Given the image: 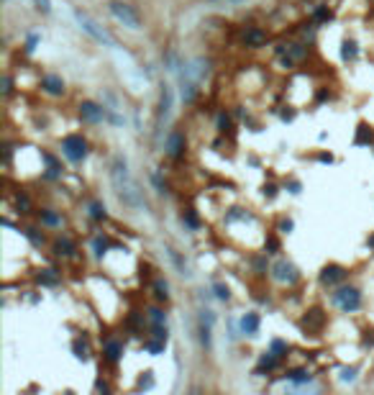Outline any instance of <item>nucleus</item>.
Masks as SVG:
<instances>
[{
	"mask_svg": "<svg viewBox=\"0 0 374 395\" xmlns=\"http://www.w3.org/2000/svg\"><path fill=\"white\" fill-rule=\"evenodd\" d=\"M154 290H156V298H159V300H167V298H169V292H167L169 285H167L164 280H156V282H154Z\"/></svg>",
	"mask_w": 374,
	"mask_h": 395,
	"instance_id": "nucleus-17",
	"label": "nucleus"
},
{
	"mask_svg": "<svg viewBox=\"0 0 374 395\" xmlns=\"http://www.w3.org/2000/svg\"><path fill=\"white\" fill-rule=\"evenodd\" d=\"M36 41H39V36H31V39H28V47H26V49H28V52H31V49H33V47H36Z\"/></svg>",
	"mask_w": 374,
	"mask_h": 395,
	"instance_id": "nucleus-37",
	"label": "nucleus"
},
{
	"mask_svg": "<svg viewBox=\"0 0 374 395\" xmlns=\"http://www.w3.org/2000/svg\"><path fill=\"white\" fill-rule=\"evenodd\" d=\"M72 249H75V246H72L70 239H59V241H56V252H59V254H72Z\"/></svg>",
	"mask_w": 374,
	"mask_h": 395,
	"instance_id": "nucleus-20",
	"label": "nucleus"
},
{
	"mask_svg": "<svg viewBox=\"0 0 374 395\" xmlns=\"http://www.w3.org/2000/svg\"><path fill=\"white\" fill-rule=\"evenodd\" d=\"M356 380V369L354 367H344L341 369V382H354Z\"/></svg>",
	"mask_w": 374,
	"mask_h": 395,
	"instance_id": "nucleus-22",
	"label": "nucleus"
},
{
	"mask_svg": "<svg viewBox=\"0 0 374 395\" xmlns=\"http://www.w3.org/2000/svg\"><path fill=\"white\" fill-rule=\"evenodd\" d=\"M90 216H93L95 221H103L105 218V208L100 206V203H93V206H90Z\"/></svg>",
	"mask_w": 374,
	"mask_h": 395,
	"instance_id": "nucleus-19",
	"label": "nucleus"
},
{
	"mask_svg": "<svg viewBox=\"0 0 374 395\" xmlns=\"http://www.w3.org/2000/svg\"><path fill=\"white\" fill-rule=\"evenodd\" d=\"M210 329H213V311H200V342L210 349Z\"/></svg>",
	"mask_w": 374,
	"mask_h": 395,
	"instance_id": "nucleus-9",
	"label": "nucleus"
},
{
	"mask_svg": "<svg viewBox=\"0 0 374 395\" xmlns=\"http://www.w3.org/2000/svg\"><path fill=\"white\" fill-rule=\"evenodd\" d=\"M75 352H77V357H80V359H87V349H85V344H77Z\"/></svg>",
	"mask_w": 374,
	"mask_h": 395,
	"instance_id": "nucleus-29",
	"label": "nucleus"
},
{
	"mask_svg": "<svg viewBox=\"0 0 374 395\" xmlns=\"http://www.w3.org/2000/svg\"><path fill=\"white\" fill-rule=\"evenodd\" d=\"M333 300H336L346 313H349V311H356V308H359V303H361L359 290H354V288H341V290H338L336 295H333Z\"/></svg>",
	"mask_w": 374,
	"mask_h": 395,
	"instance_id": "nucleus-5",
	"label": "nucleus"
},
{
	"mask_svg": "<svg viewBox=\"0 0 374 395\" xmlns=\"http://www.w3.org/2000/svg\"><path fill=\"white\" fill-rule=\"evenodd\" d=\"M223 3H231V5H236V3H244V0H223Z\"/></svg>",
	"mask_w": 374,
	"mask_h": 395,
	"instance_id": "nucleus-38",
	"label": "nucleus"
},
{
	"mask_svg": "<svg viewBox=\"0 0 374 395\" xmlns=\"http://www.w3.org/2000/svg\"><path fill=\"white\" fill-rule=\"evenodd\" d=\"M44 223H47V226H59V223H62V218H59V216H54V213H44Z\"/></svg>",
	"mask_w": 374,
	"mask_h": 395,
	"instance_id": "nucleus-24",
	"label": "nucleus"
},
{
	"mask_svg": "<svg viewBox=\"0 0 374 395\" xmlns=\"http://www.w3.org/2000/svg\"><path fill=\"white\" fill-rule=\"evenodd\" d=\"M39 282L41 285H56V275H51V269H47V272L39 275Z\"/></svg>",
	"mask_w": 374,
	"mask_h": 395,
	"instance_id": "nucleus-21",
	"label": "nucleus"
},
{
	"mask_svg": "<svg viewBox=\"0 0 374 395\" xmlns=\"http://www.w3.org/2000/svg\"><path fill=\"white\" fill-rule=\"evenodd\" d=\"M80 116L87 123H100V121L105 118V108L98 105V103H93V100H85V103L80 105Z\"/></svg>",
	"mask_w": 374,
	"mask_h": 395,
	"instance_id": "nucleus-7",
	"label": "nucleus"
},
{
	"mask_svg": "<svg viewBox=\"0 0 374 395\" xmlns=\"http://www.w3.org/2000/svg\"><path fill=\"white\" fill-rule=\"evenodd\" d=\"M149 313H151V321H154V323H164V313H162L159 308H154V311H149Z\"/></svg>",
	"mask_w": 374,
	"mask_h": 395,
	"instance_id": "nucleus-26",
	"label": "nucleus"
},
{
	"mask_svg": "<svg viewBox=\"0 0 374 395\" xmlns=\"http://www.w3.org/2000/svg\"><path fill=\"white\" fill-rule=\"evenodd\" d=\"M169 113H172V87L164 85L162 87V100H159V118H156V126L164 129V123L169 121Z\"/></svg>",
	"mask_w": 374,
	"mask_h": 395,
	"instance_id": "nucleus-8",
	"label": "nucleus"
},
{
	"mask_svg": "<svg viewBox=\"0 0 374 395\" xmlns=\"http://www.w3.org/2000/svg\"><path fill=\"white\" fill-rule=\"evenodd\" d=\"M77 21H80L82 31H87V33H90V36H93L95 41H103V44H108V47H116V44H113V39H110L108 33H105L103 28H100V26H98L95 21L87 16V13H77Z\"/></svg>",
	"mask_w": 374,
	"mask_h": 395,
	"instance_id": "nucleus-4",
	"label": "nucleus"
},
{
	"mask_svg": "<svg viewBox=\"0 0 374 395\" xmlns=\"http://www.w3.org/2000/svg\"><path fill=\"white\" fill-rule=\"evenodd\" d=\"M241 329H244V334H256L259 331V318L254 313H246L241 318Z\"/></svg>",
	"mask_w": 374,
	"mask_h": 395,
	"instance_id": "nucleus-13",
	"label": "nucleus"
},
{
	"mask_svg": "<svg viewBox=\"0 0 374 395\" xmlns=\"http://www.w3.org/2000/svg\"><path fill=\"white\" fill-rule=\"evenodd\" d=\"M290 54H292V59H300V56H302L305 52H302L300 47H292V49H290Z\"/></svg>",
	"mask_w": 374,
	"mask_h": 395,
	"instance_id": "nucleus-32",
	"label": "nucleus"
},
{
	"mask_svg": "<svg viewBox=\"0 0 374 395\" xmlns=\"http://www.w3.org/2000/svg\"><path fill=\"white\" fill-rule=\"evenodd\" d=\"M105 354H108L110 362H116V359L121 357V344H118V342H110V344H108V349H105Z\"/></svg>",
	"mask_w": 374,
	"mask_h": 395,
	"instance_id": "nucleus-18",
	"label": "nucleus"
},
{
	"mask_svg": "<svg viewBox=\"0 0 374 395\" xmlns=\"http://www.w3.org/2000/svg\"><path fill=\"white\" fill-rule=\"evenodd\" d=\"M272 277H274L277 282H295L298 280V269H295L290 262H285V259H279V262L272 264Z\"/></svg>",
	"mask_w": 374,
	"mask_h": 395,
	"instance_id": "nucleus-6",
	"label": "nucleus"
},
{
	"mask_svg": "<svg viewBox=\"0 0 374 395\" xmlns=\"http://www.w3.org/2000/svg\"><path fill=\"white\" fill-rule=\"evenodd\" d=\"M315 18H318V21H328V18H331V13H328L325 8H318V10H315Z\"/></svg>",
	"mask_w": 374,
	"mask_h": 395,
	"instance_id": "nucleus-28",
	"label": "nucleus"
},
{
	"mask_svg": "<svg viewBox=\"0 0 374 395\" xmlns=\"http://www.w3.org/2000/svg\"><path fill=\"white\" fill-rule=\"evenodd\" d=\"M33 3H36V8L41 10V13H49L51 10V0H33Z\"/></svg>",
	"mask_w": 374,
	"mask_h": 395,
	"instance_id": "nucleus-25",
	"label": "nucleus"
},
{
	"mask_svg": "<svg viewBox=\"0 0 374 395\" xmlns=\"http://www.w3.org/2000/svg\"><path fill=\"white\" fill-rule=\"evenodd\" d=\"M341 277H344V269L341 267H328L325 272L321 275L323 282H336V280H341Z\"/></svg>",
	"mask_w": 374,
	"mask_h": 395,
	"instance_id": "nucleus-15",
	"label": "nucleus"
},
{
	"mask_svg": "<svg viewBox=\"0 0 374 395\" xmlns=\"http://www.w3.org/2000/svg\"><path fill=\"white\" fill-rule=\"evenodd\" d=\"M41 85H44V90H47L49 95H62V93H64V82H62L56 75L44 77V82H41Z\"/></svg>",
	"mask_w": 374,
	"mask_h": 395,
	"instance_id": "nucleus-12",
	"label": "nucleus"
},
{
	"mask_svg": "<svg viewBox=\"0 0 374 395\" xmlns=\"http://www.w3.org/2000/svg\"><path fill=\"white\" fill-rule=\"evenodd\" d=\"M218 126H221L223 131L228 129V116H221V118H218Z\"/></svg>",
	"mask_w": 374,
	"mask_h": 395,
	"instance_id": "nucleus-33",
	"label": "nucleus"
},
{
	"mask_svg": "<svg viewBox=\"0 0 374 395\" xmlns=\"http://www.w3.org/2000/svg\"><path fill=\"white\" fill-rule=\"evenodd\" d=\"M344 56H346V59H354V56H356V47H354V44H346Z\"/></svg>",
	"mask_w": 374,
	"mask_h": 395,
	"instance_id": "nucleus-27",
	"label": "nucleus"
},
{
	"mask_svg": "<svg viewBox=\"0 0 374 395\" xmlns=\"http://www.w3.org/2000/svg\"><path fill=\"white\" fill-rule=\"evenodd\" d=\"M18 208L26 211V208H28V198H18Z\"/></svg>",
	"mask_w": 374,
	"mask_h": 395,
	"instance_id": "nucleus-36",
	"label": "nucleus"
},
{
	"mask_svg": "<svg viewBox=\"0 0 374 395\" xmlns=\"http://www.w3.org/2000/svg\"><path fill=\"white\" fill-rule=\"evenodd\" d=\"M110 175H113V183H116V190H118L121 200L126 203V206H131V208H146V203H144L141 193L136 190L133 180H131V175H128V164H126V159H123V157H116V159H113Z\"/></svg>",
	"mask_w": 374,
	"mask_h": 395,
	"instance_id": "nucleus-1",
	"label": "nucleus"
},
{
	"mask_svg": "<svg viewBox=\"0 0 374 395\" xmlns=\"http://www.w3.org/2000/svg\"><path fill=\"white\" fill-rule=\"evenodd\" d=\"M274 365H277L274 357H262V367H274Z\"/></svg>",
	"mask_w": 374,
	"mask_h": 395,
	"instance_id": "nucleus-30",
	"label": "nucleus"
},
{
	"mask_svg": "<svg viewBox=\"0 0 374 395\" xmlns=\"http://www.w3.org/2000/svg\"><path fill=\"white\" fill-rule=\"evenodd\" d=\"M62 152L70 157L72 162H82L85 157H87V144L82 136H67L62 141Z\"/></svg>",
	"mask_w": 374,
	"mask_h": 395,
	"instance_id": "nucleus-3",
	"label": "nucleus"
},
{
	"mask_svg": "<svg viewBox=\"0 0 374 395\" xmlns=\"http://www.w3.org/2000/svg\"><path fill=\"white\" fill-rule=\"evenodd\" d=\"M244 39H246L249 47H262V44H264V33L259 31V28H251V31H246Z\"/></svg>",
	"mask_w": 374,
	"mask_h": 395,
	"instance_id": "nucleus-14",
	"label": "nucleus"
},
{
	"mask_svg": "<svg viewBox=\"0 0 374 395\" xmlns=\"http://www.w3.org/2000/svg\"><path fill=\"white\" fill-rule=\"evenodd\" d=\"M3 93H10V77H3Z\"/></svg>",
	"mask_w": 374,
	"mask_h": 395,
	"instance_id": "nucleus-34",
	"label": "nucleus"
},
{
	"mask_svg": "<svg viewBox=\"0 0 374 395\" xmlns=\"http://www.w3.org/2000/svg\"><path fill=\"white\" fill-rule=\"evenodd\" d=\"M167 254H169V259H172V264H175V269H177L179 275H182V277H192V267H190V262H187V259L179 254L177 249L167 246Z\"/></svg>",
	"mask_w": 374,
	"mask_h": 395,
	"instance_id": "nucleus-10",
	"label": "nucleus"
},
{
	"mask_svg": "<svg viewBox=\"0 0 374 395\" xmlns=\"http://www.w3.org/2000/svg\"><path fill=\"white\" fill-rule=\"evenodd\" d=\"M182 149H185V136L179 131H172V133H169V139H167V152H169V157H179V154H182Z\"/></svg>",
	"mask_w": 374,
	"mask_h": 395,
	"instance_id": "nucleus-11",
	"label": "nucleus"
},
{
	"mask_svg": "<svg viewBox=\"0 0 374 395\" xmlns=\"http://www.w3.org/2000/svg\"><path fill=\"white\" fill-rule=\"evenodd\" d=\"M272 352H274V354H282V352H285V344H282V342H274V344H272Z\"/></svg>",
	"mask_w": 374,
	"mask_h": 395,
	"instance_id": "nucleus-31",
	"label": "nucleus"
},
{
	"mask_svg": "<svg viewBox=\"0 0 374 395\" xmlns=\"http://www.w3.org/2000/svg\"><path fill=\"white\" fill-rule=\"evenodd\" d=\"M110 13H113V18L118 21V24H123L126 28H131V31H139L141 28V18H139V13L128 5V3H121V0H110Z\"/></svg>",
	"mask_w": 374,
	"mask_h": 395,
	"instance_id": "nucleus-2",
	"label": "nucleus"
},
{
	"mask_svg": "<svg viewBox=\"0 0 374 395\" xmlns=\"http://www.w3.org/2000/svg\"><path fill=\"white\" fill-rule=\"evenodd\" d=\"M213 292H215V298H218V300H228V298H231V290L225 288L223 282H215V285H213Z\"/></svg>",
	"mask_w": 374,
	"mask_h": 395,
	"instance_id": "nucleus-16",
	"label": "nucleus"
},
{
	"mask_svg": "<svg viewBox=\"0 0 374 395\" xmlns=\"http://www.w3.org/2000/svg\"><path fill=\"white\" fill-rule=\"evenodd\" d=\"M367 139V126H361V133H359V139H356V144H361V141H364Z\"/></svg>",
	"mask_w": 374,
	"mask_h": 395,
	"instance_id": "nucleus-35",
	"label": "nucleus"
},
{
	"mask_svg": "<svg viewBox=\"0 0 374 395\" xmlns=\"http://www.w3.org/2000/svg\"><path fill=\"white\" fill-rule=\"evenodd\" d=\"M290 380H292V382H308V380H310V375H308L305 369H295L292 375H290Z\"/></svg>",
	"mask_w": 374,
	"mask_h": 395,
	"instance_id": "nucleus-23",
	"label": "nucleus"
}]
</instances>
